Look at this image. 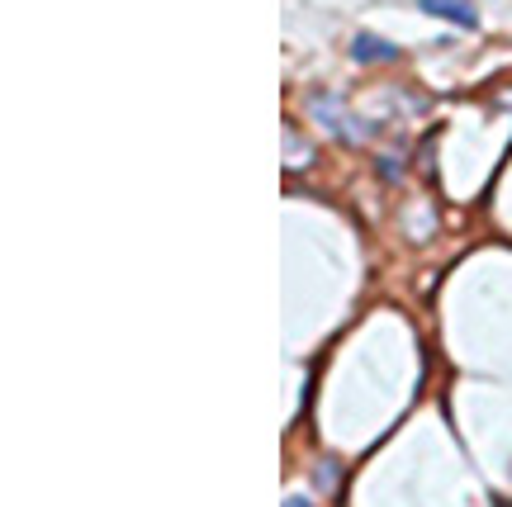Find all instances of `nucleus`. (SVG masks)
<instances>
[{
	"mask_svg": "<svg viewBox=\"0 0 512 507\" xmlns=\"http://www.w3.org/2000/svg\"><path fill=\"white\" fill-rule=\"evenodd\" d=\"M422 10L437 15V19H451V24H460V29H475L479 24V15L465 5V0H422Z\"/></svg>",
	"mask_w": 512,
	"mask_h": 507,
	"instance_id": "obj_1",
	"label": "nucleus"
},
{
	"mask_svg": "<svg viewBox=\"0 0 512 507\" xmlns=\"http://www.w3.org/2000/svg\"><path fill=\"white\" fill-rule=\"evenodd\" d=\"M351 57H356V62H394V57H399V48H394V43H380V38H370V34H361L356 43H351Z\"/></svg>",
	"mask_w": 512,
	"mask_h": 507,
	"instance_id": "obj_2",
	"label": "nucleus"
},
{
	"mask_svg": "<svg viewBox=\"0 0 512 507\" xmlns=\"http://www.w3.org/2000/svg\"><path fill=\"white\" fill-rule=\"evenodd\" d=\"M318 484H337V465H318Z\"/></svg>",
	"mask_w": 512,
	"mask_h": 507,
	"instance_id": "obj_3",
	"label": "nucleus"
},
{
	"mask_svg": "<svg viewBox=\"0 0 512 507\" xmlns=\"http://www.w3.org/2000/svg\"><path fill=\"white\" fill-rule=\"evenodd\" d=\"M285 507H309V498H285Z\"/></svg>",
	"mask_w": 512,
	"mask_h": 507,
	"instance_id": "obj_4",
	"label": "nucleus"
}]
</instances>
